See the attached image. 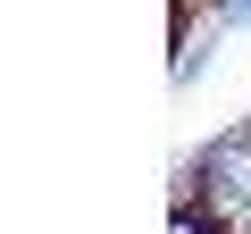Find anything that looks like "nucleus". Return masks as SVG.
I'll use <instances>...</instances> for the list:
<instances>
[{
  "label": "nucleus",
  "mask_w": 251,
  "mask_h": 234,
  "mask_svg": "<svg viewBox=\"0 0 251 234\" xmlns=\"http://www.w3.org/2000/svg\"><path fill=\"white\" fill-rule=\"evenodd\" d=\"M218 17H226V25H243V17H251V0H218Z\"/></svg>",
  "instance_id": "obj_2"
},
{
  "label": "nucleus",
  "mask_w": 251,
  "mask_h": 234,
  "mask_svg": "<svg viewBox=\"0 0 251 234\" xmlns=\"http://www.w3.org/2000/svg\"><path fill=\"white\" fill-rule=\"evenodd\" d=\"M176 201H201V209H218V217H234V226H251V134L234 126V134H218V142H201V159L184 167V184H176Z\"/></svg>",
  "instance_id": "obj_1"
}]
</instances>
